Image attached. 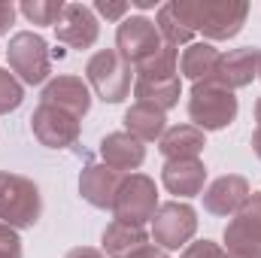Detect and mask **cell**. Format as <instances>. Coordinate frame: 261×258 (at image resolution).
<instances>
[{"instance_id": "6da1fadb", "label": "cell", "mask_w": 261, "mask_h": 258, "mask_svg": "<svg viewBox=\"0 0 261 258\" xmlns=\"http://www.w3.org/2000/svg\"><path fill=\"white\" fill-rule=\"evenodd\" d=\"M173 15L186 31L203 34L210 40H231L243 31L249 6L243 0H176L170 3Z\"/></svg>"}, {"instance_id": "7a4b0ae2", "label": "cell", "mask_w": 261, "mask_h": 258, "mask_svg": "<svg viewBox=\"0 0 261 258\" xmlns=\"http://www.w3.org/2000/svg\"><path fill=\"white\" fill-rule=\"evenodd\" d=\"M40 189L18 173L0 170V222L9 228H34L40 222Z\"/></svg>"}, {"instance_id": "3957f363", "label": "cell", "mask_w": 261, "mask_h": 258, "mask_svg": "<svg viewBox=\"0 0 261 258\" xmlns=\"http://www.w3.org/2000/svg\"><path fill=\"white\" fill-rule=\"evenodd\" d=\"M189 116H192L195 128L200 131L228 128L237 119V97H234V91L222 88L213 79L195 82L192 97H189Z\"/></svg>"}, {"instance_id": "277c9868", "label": "cell", "mask_w": 261, "mask_h": 258, "mask_svg": "<svg viewBox=\"0 0 261 258\" xmlns=\"http://www.w3.org/2000/svg\"><path fill=\"white\" fill-rule=\"evenodd\" d=\"M130 73L134 67L116 52V49H100L88 58L85 76L91 82V88L107 100V104H119L125 100L130 91Z\"/></svg>"}, {"instance_id": "5b68a950", "label": "cell", "mask_w": 261, "mask_h": 258, "mask_svg": "<svg viewBox=\"0 0 261 258\" xmlns=\"http://www.w3.org/2000/svg\"><path fill=\"white\" fill-rule=\"evenodd\" d=\"M158 210V192L155 183L143 173H130L122 179L116 200H113V216L128 225H146Z\"/></svg>"}, {"instance_id": "8992f818", "label": "cell", "mask_w": 261, "mask_h": 258, "mask_svg": "<svg viewBox=\"0 0 261 258\" xmlns=\"http://www.w3.org/2000/svg\"><path fill=\"white\" fill-rule=\"evenodd\" d=\"M9 67L12 73H18L21 82L28 85H40L46 82L49 70H52V61H49V49H46V40L40 34H31V31H21L9 40Z\"/></svg>"}, {"instance_id": "52a82bcc", "label": "cell", "mask_w": 261, "mask_h": 258, "mask_svg": "<svg viewBox=\"0 0 261 258\" xmlns=\"http://www.w3.org/2000/svg\"><path fill=\"white\" fill-rule=\"evenodd\" d=\"M161 49H164V40H161L155 21L143 18V15H134V18H125V21L119 24L116 52H119L134 70L140 64H146L149 58H155Z\"/></svg>"}, {"instance_id": "ba28073f", "label": "cell", "mask_w": 261, "mask_h": 258, "mask_svg": "<svg viewBox=\"0 0 261 258\" xmlns=\"http://www.w3.org/2000/svg\"><path fill=\"white\" fill-rule=\"evenodd\" d=\"M195 231H197V216L189 203L170 200V203H161L152 216V237L164 249L186 246L195 237Z\"/></svg>"}, {"instance_id": "9c48e42d", "label": "cell", "mask_w": 261, "mask_h": 258, "mask_svg": "<svg viewBox=\"0 0 261 258\" xmlns=\"http://www.w3.org/2000/svg\"><path fill=\"white\" fill-rule=\"evenodd\" d=\"M31 131L34 137L49 146V149H67L79 140V119L52 104H40L31 116Z\"/></svg>"}, {"instance_id": "30bf717a", "label": "cell", "mask_w": 261, "mask_h": 258, "mask_svg": "<svg viewBox=\"0 0 261 258\" xmlns=\"http://www.w3.org/2000/svg\"><path fill=\"white\" fill-rule=\"evenodd\" d=\"M55 34H58V43H64L70 49H88L97 43V18L88 6L82 3H64V12L55 24Z\"/></svg>"}, {"instance_id": "8fae6325", "label": "cell", "mask_w": 261, "mask_h": 258, "mask_svg": "<svg viewBox=\"0 0 261 258\" xmlns=\"http://www.w3.org/2000/svg\"><path fill=\"white\" fill-rule=\"evenodd\" d=\"M258 64H261V49H252V46L231 49V52H225L219 58V67L213 73V82H219L228 91L243 88V85H249L258 76Z\"/></svg>"}, {"instance_id": "7c38bea8", "label": "cell", "mask_w": 261, "mask_h": 258, "mask_svg": "<svg viewBox=\"0 0 261 258\" xmlns=\"http://www.w3.org/2000/svg\"><path fill=\"white\" fill-rule=\"evenodd\" d=\"M122 179H125V173H119L107 164H85V170L79 176V194L97 210H113V200H116Z\"/></svg>"}, {"instance_id": "4fadbf2b", "label": "cell", "mask_w": 261, "mask_h": 258, "mask_svg": "<svg viewBox=\"0 0 261 258\" xmlns=\"http://www.w3.org/2000/svg\"><path fill=\"white\" fill-rule=\"evenodd\" d=\"M203 179H206V167L200 158H173L161 167V183L170 194L179 197H195L203 192Z\"/></svg>"}, {"instance_id": "5bb4252c", "label": "cell", "mask_w": 261, "mask_h": 258, "mask_svg": "<svg viewBox=\"0 0 261 258\" xmlns=\"http://www.w3.org/2000/svg\"><path fill=\"white\" fill-rule=\"evenodd\" d=\"M43 104H52V107L70 113V116L82 119L91 107V94H88V85L79 76H58L43 88Z\"/></svg>"}, {"instance_id": "9a60e30c", "label": "cell", "mask_w": 261, "mask_h": 258, "mask_svg": "<svg viewBox=\"0 0 261 258\" xmlns=\"http://www.w3.org/2000/svg\"><path fill=\"white\" fill-rule=\"evenodd\" d=\"M249 200V183L243 176H219L206 192H203V207L213 216H234L243 203Z\"/></svg>"}, {"instance_id": "2e32d148", "label": "cell", "mask_w": 261, "mask_h": 258, "mask_svg": "<svg viewBox=\"0 0 261 258\" xmlns=\"http://www.w3.org/2000/svg\"><path fill=\"white\" fill-rule=\"evenodd\" d=\"M100 158L107 167L125 173V170H137L143 161H146V146L130 137L128 131H119V134H110L100 140Z\"/></svg>"}, {"instance_id": "e0dca14e", "label": "cell", "mask_w": 261, "mask_h": 258, "mask_svg": "<svg viewBox=\"0 0 261 258\" xmlns=\"http://www.w3.org/2000/svg\"><path fill=\"white\" fill-rule=\"evenodd\" d=\"M179 76H137L134 82V94L140 104H152L158 110H170L179 104Z\"/></svg>"}, {"instance_id": "ac0fdd59", "label": "cell", "mask_w": 261, "mask_h": 258, "mask_svg": "<svg viewBox=\"0 0 261 258\" xmlns=\"http://www.w3.org/2000/svg\"><path fill=\"white\" fill-rule=\"evenodd\" d=\"M203 146H206V137L195 125H173L158 140V149H161V155L167 161H173V158H197L203 152Z\"/></svg>"}, {"instance_id": "d6986e66", "label": "cell", "mask_w": 261, "mask_h": 258, "mask_svg": "<svg viewBox=\"0 0 261 258\" xmlns=\"http://www.w3.org/2000/svg\"><path fill=\"white\" fill-rule=\"evenodd\" d=\"M125 128L140 143H152V140H161V134L167 131V116H164V110L137 100L125 113Z\"/></svg>"}, {"instance_id": "ffe728a7", "label": "cell", "mask_w": 261, "mask_h": 258, "mask_svg": "<svg viewBox=\"0 0 261 258\" xmlns=\"http://www.w3.org/2000/svg\"><path fill=\"white\" fill-rule=\"evenodd\" d=\"M140 246H146L143 225H128V222H119V219H113L107 225V231H103V252L110 258H128Z\"/></svg>"}, {"instance_id": "44dd1931", "label": "cell", "mask_w": 261, "mask_h": 258, "mask_svg": "<svg viewBox=\"0 0 261 258\" xmlns=\"http://www.w3.org/2000/svg\"><path fill=\"white\" fill-rule=\"evenodd\" d=\"M219 58H222V52L213 49L210 43H195V46H189L182 52L179 70H182V76H189L195 82H206V79H213V73L219 67Z\"/></svg>"}, {"instance_id": "7402d4cb", "label": "cell", "mask_w": 261, "mask_h": 258, "mask_svg": "<svg viewBox=\"0 0 261 258\" xmlns=\"http://www.w3.org/2000/svg\"><path fill=\"white\" fill-rule=\"evenodd\" d=\"M155 28H158V34H161V40H164L167 46H173V49H176L179 43H189V40H192V31L182 28V21H179V18L173 15V9H170V3L161 6Z\"/></svg>"}, {"instance_id": "603a6c76", "label": "cell", "mask_w": 261, "mask_h": 258, "mask_svg": "<svg viewBox=\"0 0 261 258\" xmlns=\"http://www.w3.org/2000/svg\"><path fill=\"white\" fill-rule=\"evenodd\" d=\"M21 12L34 24H58V18L64 12V3L61 0H24L21 3Z\"/></svg>"}, {"instance_id": "cb8c5ba5", "label": "cell", "mask_w": 261, "mask_h": 258, "mask_svg": "<svg viewBox=\"0 0 261 258\" xmlns=\"http://www.w3.org/2000/svg\"><path fill=\"white\" fill-rule=\"evenodd\" d=\"M21 100H24V88H21V82H18L9 70H0V116L18 110Z\"/></svg>"}, {"instance_id": "d4e9b609", "label": "cell", "mask_w": 261, "mask_h": 258, "mask_svg": "<svg viewBox=\"0 0 261 258\" xmlns=\"http://www.w3.org/2000/svg\"><path fill=\"white\" fill-rule=\"evenodd\" d=\"M0 258H21V240L15 228L0 222Z\"/></svg>"}, {"instance_id": "484cf974", "label": "cell", "mask_w": 261, "mask_h": 258, "mask_svg": "<svg viewBox=\"0 0 261 258\" xmlns=\"http://www.w3.org/2000/svg\"><path fill=\"white\" fill-rule=\"evenodd\" d=\"M182 258H228V252H222L213 240H200V243H192L186 246Z\"/></svg>"}, {"instance_id": "4316f807", "label": "cell", "mask_w": 261, "mask_h": 258, "mask_svg": "<svg viewBox=\"0 0 261 258\" xmlns=\"http://www.w3.org/2000/svg\"><path fill=\"white\" fill-rule=\"evenodd\" d=\"M94 9H97L100 15H107V18L119 21V18L130 9V3H110V0H97V3H94Z\"/></svg>"}, {"instance_id": "83f0119b", "label": "cell", "mask_w": 261, "mask_h": 258, "mask_svg": "<svg viewBox=\"0 0 261 258\" xmlns=\"http://www.w3.org/2000/svg\"><path fill=\"white\" fill-rule=\"evenodd\" d=\"M12 18H15V6H12V3H0V34L9 31Z\"/></svg>"}, {"instance_id": "f1b7e54d", "label": "cell", "mask_w": 261, "mask_h": 258, "mask_svg": "<svg viewBox=\"0 0 261 258\" xmlns=\"http://www.w3.org/2000/svg\"><path fill=\"white\" fill-rule=\"evenodd\" d=\"M128 258H167V252L158 249V246H149V243H146V246H140L137 252H130Z\"/></svg>"}, {"instance_id": "f546056e", "label": "cell", "mask_w": 261, "mask_h": 258, "mask_svg": "<svg viewBox=\"0 0 261 258\" xmlns=\"http://www.w3.org/2000/svg\"><path fill=\"white\" fill-rule=\"evenodd\" d=\"M64 258H107V255L97 252V249H91V246H76V249H70Z\"/></svg>"}, {"instance_id": "4dcf8cb0", "label": "cell", "mask_w": 261, "mask_h": 258, "mask_svg": "<svg viewBox=\"0 0 261 258\" xmlns=\"http://www.w3.org/2000/svg\"><path fill=\"white\" fill-rule=\"evenodd\" d=\"M252 146H255V155L261 158V131H255V137H252Z\"/></svg>"}, {"instance_id": "1f68e13d", "label": "cell", "mask_w": 261, "mask_h": 258, "mask_svg": "<svg viewBox=\"0 0 261 258\" xmlns=\"http://www.w3.org/2000/svg\"><path fill=\"white\" fill-rule=\"evenodd\" d=\"M255 122H258V131H261V97H258V104H255Z\"/></svg>"}, {"instance_id": "d6a6232c", "label": "cell", "mask_w": 261, "mask_h": 258, "mask_svg": "<svg viewBox=\"0 0 261 258\" xmlns=\"http://www.w3.org/2000/svg\"><path fill=\"white\" fill-rule=\"evenodd\" d=\"M258 79H261V64H258Z\"/></svg>"}]
</instances>
